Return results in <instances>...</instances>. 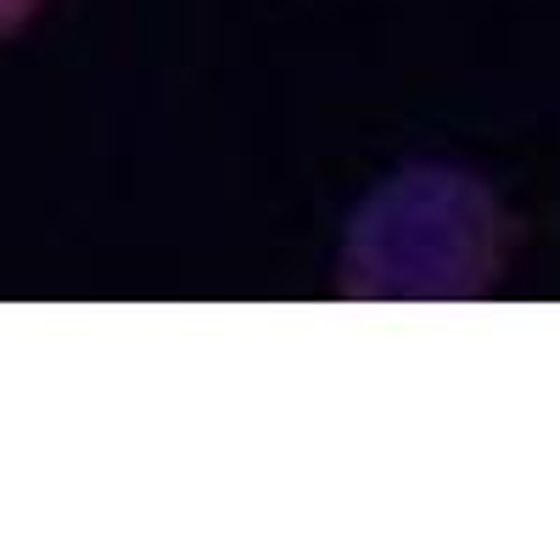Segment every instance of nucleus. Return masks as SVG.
<instances>
[{"instance_id": "f257e3e1", "label": "nucleus", "mask_w": 560, "mask_h": 560, "mask_svg": "<svg viewBox=\"0 0 560 560\" xmlns=\"http://www.w3.org/2000/svg\"><path fill=\"white\" fill-rule=\"evenodd\" d=\"M510 213L477 174L409 163L359 202L342 242V292L364 303H454L499 287Z\"/></svg>"}, {"instance_id": "f03ea898", "label": "nucleus", "mask_w": 560, "mask_h": 560, "mask_svg": "<svg viewBox=\"0 0 560 560\" xmlns=\"http://www.w3.org/2000/svg\"><path fill=\"white\" fill-rule=\"evenodd\" d=\"M39 0H0V34H18L28 18H34Z\"/></svg>"}]
</instances>
